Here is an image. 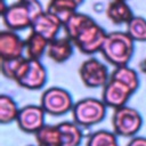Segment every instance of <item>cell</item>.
<instances>
[{"mask_svg":"<svg viewBox=\"0 0 146 146\" xmlns=\"http://www.w3.org/2000/svg\"><path fill=\"white\" fill-rule=\"evenodd\" d=\"M65 35L84 55L100 52L106 39V31L87 14L76 11L63 25Z\"/></svg>","mask_w":146,"mask_h":146,"instance_id":"cell-1","label":"cell"},{"mask_svg":"<svg viewBox=\"0 0 146 146\" xmlns=\"http://www.w3.org/2000/svg\"><path fill=\"white\" fill-rule=\"evenodd\" d=\"M44 9L39 0H18L1 13L2 22L8 30L22 31L31 29L34 18Z\"/></svg>","mask_w":146,"mask_h":146,"instance_id":"cell-2","label":"cell"},{"mask_svg":"<svg viewBox=\"0 0 146 146\" xmlns=\"http://www.w3.org/2000/svg\"><path fill=\"white\" fill-rule=\"evenodd\" d=\"M103 57L114 67L128 65L135 52V41L127 32L107 33L100 50Z\"/></svg>","mask_w":146,"mask_h":146,"instance_id":"cell-3","label":"cell"},{"mask_svg":"<svg viewBox=\"0 0 146 146\" xmlns=\"http://www.w3.org/2000/svg\"><path fill=\"white\" fill-rule=\"evenodd\" d=\"M107 106L102 99L87 97L74 103L72 108L73 121L83 128H89L102 122L106 115Z\"/></svg>","mask_w":146,"mask_h":146,"instance_id":"cell-4","label":"cell"},{"mask_svg":"<svg viewBox=\"0 0 146 146\" xmlns=\"http://www.w3.org/2000/svg\"><path fill=\"white\" fill-rule=\"evenodd\" d=\"M143 125V117L140 113L129 106L115 108L112 115L113 132L117 137L132 138L137 135Z\"/></svg>","mask_w":146,"mask_h":146,"instance_id":"cell-5","label":"cell"},{"mask_svg":"<svg viewBox=\"0 0 146 146\" xmlns=\"http://www.w3.org/2000/svg\"><path fill=\"white\" fill-rule=\"evenodd\" d=\"M14 81L27 90L42 89L47 82V70L40 59H31L25 56Z\"/></svg>","mask_w":146,"mask_h":146,"instance_id":"cell-6","label":"cell"},{"mask_svg":"<svg viewBox=\"0 0 146 146\" xmlns=\"http://www.w3.org/2000/svg\"><path fill=\"white\" fill-rule=\"evenodd\" d=\"M40 105L47 114L60 116L72 111L74 103L71 94L66 89L60 87H51L42 92Z\"/></svg>","mask_w":146,"mask_h":146,"instance_id":"cell-7","label":"cell"},{"mask_svg":"<svg viewBox=\"0 0 146 146\" xmlns=\"http://www.w3.org/2000/svg\"><path fill=\"white\" fill-rule=\"evenodd\" d=\"M79 76L82 83L88 88H103L110 80L111 73L105 64L96 57H89L83 60L79 67Z\"/></svg>","mask_w":146,"mask_h":146,"instance_id":"cell-8","label":"cell"},{"mask_svg":"<svg viewBox=\"0 0 146 146\" xmlns=\"http://www.w3.org/2000/svg\"><path fill=\"white\" fill-rule=\"evenodd\" d=\"M132 94L133 91L127 84L110 76V80L103 87L102 100L105 103L107 107L115 110L125 106L127 102L129 100Z\"/></svg>","mask_w":146,"mask_h":146,"instance_id":"cell-9","label":"cell"},{"mask_svg":"<svg viewBox=\"0 0 146 146\" xmlns=\"http://www.w3.org/2000/svg\"><path fill=\"white\" fill-rule=\"evenodd\" d=\"M46 112L41 105H26L19 110L18 116L16 119L17 127L26 133H35L44 123Z\"/></svg>","mask_w":146,"mask_h":146,"instance_id":"cell-10","label":"cell"},{"mask_svg":"<svg viewBox=\"0 0 146 146\" xmlns=\"http://www.w3.org/2000/svg\"><path fill=\"white\" fill-rule=\"evenodd\" d=\"M25 42L16 31L3 30L0 32V58L13 59L24 56Z\"/></svg>","mask_w":146,"mask_h":146,"instance_id":"cell-11","label":"cell"},{"mask_svg":"<svg viewBox=\"0 0 146 146\" xmlns=\"http://www.w3.org/2000/svg\"><path fill=\"white\" fill-rule=\"evenodd\" d=\"M60 29H63V23L55 15L47 10H43L41 14H39L31 25V31L36 32L48 41L56 39Z\"/></svg>","mask_w":146,"mask_h":146,"instance_id":"cell-12","label":"cell"},{"mask_svg":"<svg viewBox=\"0 0 146 146\" xmlns=\"http://www.w3.org/2000/svg\"><path fill=\"white\" fill-rule=\"evenodd\" d=\"M74 47L75 46L72 42V40L66 35L62 38H56L49 41L46 55L55 63L62 64L72 57Z\"/></svg>","mask_w":146,"mask_h":146,"instance_id":"cell-13","label":"cell"},{"mask_svg":"<svg viewBox=\"0 0 146 146\" xmlns=\"http://www.w3.org/2000/svg\"><path fill=\"white\" fill-rule=\"evenodd\" d=\"M106 17L115 25L127 24L135 15L125 0H111L106 7Z\"/></svg>","mask_w":146,"mask_h":146,"instance_id":"cell-14","label":"cell"},{"mask_svg":"<svg viewBox=\"0 0 146 146\" xmlns=\"http://www.w3.org/2000/svg\"><path fill=\"white\" fill-rule=\"evenodd\" d=\"M60 135V146H80L82 141V130L74 121H64L57 124Z\"/></svg>","mask_w":146,"mask_h":146,"instance_id":"cell-15","label":"cell"},{"mask_svg":"<svg viewBox=\"0 0 146 146\" xmlns=\"http://www.w3.org/2000/svg\"><path fill=\"white\" fill-rule=\"evenodd\" d=\"M24 42L25 56L31 59H40L47 52V48L49 44V41L46 38H43L42 35L38 34L34 31H31L29 33Z\"/></svg>","mask_w":146,"mask_h":146,"instance_id":"cell-16","label":"cell"},{"mask_svg":"<svg viewBox=\"0 0 146 146\" xmlns=\"http://www.w3.org/2000/svg\"><path fill=\"white\" fill-rule=\"evenodd\" d=\"M79 7L78 3L68 0H49L46 10L55 15L64 25V23L78 11Z\"/></svg>","mask_w":146,"mask_h":146,"instance_id":"cell-17","label":"cell"},{"mask_svg":"<svg viewBox=\"0 0 146 146\" xmlns=\"http://www.w3.org/2000/svg\"><path fill=\"white\" fill-rule=\"evenodd\" d=\"M34 138L38 146H60V135L57 124H44L34 133Z\"/></svg>","mask_w":146,"mask_h":146,"instance_id":"cell-18","label":"cell"},{"mask_svg":"<svg viewBox=\"0 0 146 146\" xmlns=\"http://www.w3.org/2000/svg\"><path fill=\"white\" fill-rule=\"evenodd\" d=\"M111 78L116 79L122 83L127 84L133 92H136L137 89L139 88V76L137 72L133 68L129 67L128 65L115 67L114 71L111 73Z\"/></svg>","mask_w":146,"mask_h":146,"instance_id":"cell-19","label":"cell"},{"mask_svg":"<svg viewBox=\"0 0 146 146\" xmlns=\"http://www.w3.org/2000/svg\"><path fill=\"white\" fill-rule=\"evenodd\" d=\"M19 110L16 102L8 95L2 94L0 96V122L2 124L11 123L16 121Z\"/></svg>","mask_w":146,"mask_h":146,"instance_id":"cell-20","label":"cell"},{"mask_svg":"<svg viewBox=\"0 0 146 146\" xmlns=\"http://www.w3.org/2000/svg\"><path fill=\"white\" fill-rule=\"evenodd\" d=\"M125 32L136 42L146 41V18L141 16H133L127 24Z\"/></svg>","mask_w":146,"mask_h":146,"instance_id":"cell-21","label":"cell"},{"mask_svg":"<svg viewBox=\"0 0 146 146\" xmlns=\"http://www.w3.org/2000/svg\"><path fill=\"white\" fill-rule=\"evenodd\" d=\"M117 136L108 130H98L91 133L86 146H119Z\"/></svg>","mask_w":146,"mask_h":146,"instance_id":"cell-22","label":"cell"},{"mask_svg":"<svg viewBox=\"0 0 146 146\" xmlns=\"http://www.w3.org/2000/svg\"><path fill=\"white\" fill-rule=\"evenodd\" d=\"M25 59V56L13 58V59H1V73L5 78L15 80L23 62Z\"/></svg>","mask_w":146,"mask_h":146,"instance_id":"cell-23","label":"cell"},{"mask_svg":"<svg viewBox=\"0 0 146 146\" xmlns=\"http://www.w3.org/2000/svg\"><path fill=\"white\" fill-rule=\"evenodd\" d=\"M127 146H146V137L143 136H135L130 139Z\"/></svg>","mask_w":146,"mask_h":146,"instance_id":"cell-24","label":"cell"},{"mask_svg":"<svg viewBox=\"0 0 146 146\" xmlns=\"http://www.w3.org/2000/svg\"><path fill=\"white\" fill-rule=\"evenodd\" d=\"M139 68H140V71L146 75V58H144V59L140 62V64H139Z\"/></svg>","mask_w":146,"mask_h":146,"instance_id":"cell-25","label":"cell"},{"mask_svg":"<svg viewBox=\"0 0 146 146\" xmlns=\"http://www.w3.org/2000/svg\"><path fill=\"white\" fill-rule=\"evenodd\" d=\"M68 1H73V2H75V3H78L79 6H81V5L83 3V1H84V0H68Z\"/></svg>","mask_w":146,"mask_h":146,"instance_id":"cell-26","label":"cell"},{"mask_svg":"<svg viewBox=\"0 0 146 146\" xmlns=\"http://www.w3.org/2000/svg\"><path fill=\"white\" fill-rule=\"evenodd\" d=\"M27 146H33V145H27ZM36 146H38V145H36Z\"/></svg>","mask_w":146,"mask_h":146,"instance_id":"cell-27","label":"cell"},{"mask_svg":"<svg viewBox=\"0 0 146 146\" xmlns=\"http://www.w3.org/2000/svg\"><path fill=\"white\" fill-rule=\"evenodd\" d=\"M125 1H127V0H125Z\"/></svg>","mask_w":146,"mask_h":146,"instance_id":"cell-28","label":"cell"}]
</instances>
